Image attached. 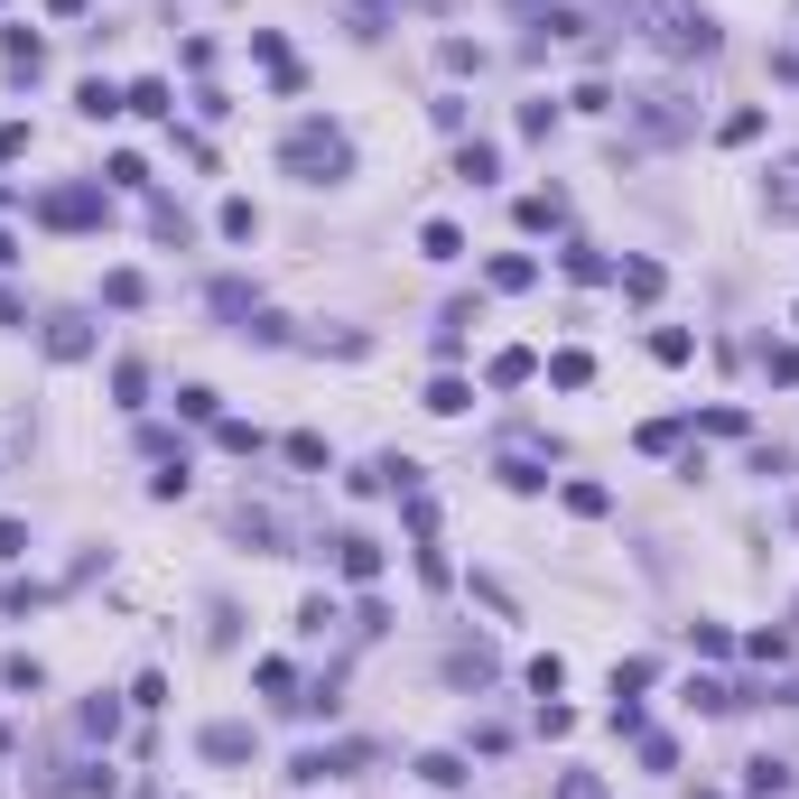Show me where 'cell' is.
Returning <instances> with one entry per match:
<instances>
[{"label": "cell", "mask_w": 799, "mask_h": 799, "mask_svg": "<svg viewBox=\"0 0 799 799\" xmlns=\"http://www.w3.org/2000/svg\"><path fill=\"white\" fill-rule=\"evenodd\" d=\"M558 799H605V781H596V771H567V781H558Z\"/></svg>", "instance_id": "37"}, {"label": "cell", "mask_w": 799, "mask_h": 799, "mask_svg": "<svg viewBox=\"0 0 799 799\" xmlns=\"http://www.w3.org/2000/svg\"><path fill=\"white\" fill-rule=\"evenodd\" d=\"M0 47H10V66H19V74H38V66H47V47H38L29 29H10V38H0Z\"/></svg>", "instance_id": "26"}, {"label": "cell", "mask_w": 799, "mask_h": 799, "mask_svg": "<svg viewBox=\"0 0 799 799\" xmlns=\"http://www.w3.org/2000/svg\"><path fill=\"white\" fill-rule=\"evenodd\" d=\"M688 121H698V112H688L679 93H641V131H651V140H679Z\"/></svg>", "instance_id": "4"}, {"label": "cell", "mask_w": 799, "mask_h": 799, "mask_svg": "<svg viewBox=\"0 0 799 799\" xmlns=\"http://www.w3.org/2000/svg\"><path fill=\"white\" fill-rule=\"evenodd\" d=\"M47 10H57V19H84V10H93V0H47Z\"/></svg>", "instance_id": "41"}, {"label": "cell", "mask_w": 799, "mask_h": 799, "mask_svg": "<svg viewBox=\"0 0 799 799\" xmlns=\"http://www.w3.org/2000/svg\"><path fill=\"white\" fill-rule=\"evenodd\" d=\"M679 428H688V419H651V428H641V456H669V447H679Z\"/></svg>", "instance_id": "31"}, {"label": "cell", "mask_w": 799, "mask_h": 799, "mask_svg": "<svg viewBox=\"0 0 799 799\" xmlns=\"http://www.w3.org/2000/svg\"><path fill=\"white\" fill-rule=\"evenodd\" d=\"M651 19H660V47H669V57H716V47H726L698 0H651Z\"/></svg>", "instance_id": "2"}, {"label": "cell", "mask_w": 799, "mask_h": 799, "mask_svg": "<svg viewBox=\"0 0 799 799\" xmlns=\"http://www.w3.org/2000/svg\"><path fill=\"white\" fill-rule=\"evenodd\" d=\"M530 688H539V698H558V688H567V660H558V651L530 660Z\"/></svg>", "instance_id": "32"}, {"label": "cell", "mask_w": 799, "mask_h": 799, "mask_svg": "<svg viewBox=\"0 0 799 799\" xmlns=\"http://www.w3.org/2000/svg\"><path fill=\"white\" fill-rule=\"evenodd\" d=\"M651 353H660V363H688V353H698V334H688V326H660Z\"/></svg>", "instance_id": "23"}, {"label": "cell", "mask_w": 799, "mask_h": 799, "mask_svg": "<svg viewBox=\"0 0 799 799\" xmlns=\"http://www.w3.org/2000/svg\"><path fill=\"white\" fill-rule=\"evenodd\" d=\"M447 679L456 688H483V679H493V651H483V641H475V651H447Z\"/></svg>", "instance_id": "15"}, {"label": "cell", "mask_w": 799, "mask_h": 799, "mask_svg": "<svg viewBox=\"0 0 799 799\" xmlns=\"http://www.w3.org/2000/svg\"><path fill=\"white\" fill-rule=\"evenodd\" d=\"M10 261H19V242H10V233H0V270H10Z\"/></svg>", "instance_id": "42"}, {"label": "cell", "mask_w": 799, "mask_h": 799, "mask_svg": "<svg viewBox=\"0 0 799 799\" xmlns=\"http://www.w3.org/2000/svg\"><path fill=\"white\" fill-rule=\"evenodd\" d=\"M223 233H233V242H251V233H261V214H251V196H223Z\"/></svg>", "instance_id": "24"}, {"label": "cell", "mask_w": 799, "mask_h": 799, "mask_svg": "<svg viewBox=\"0 0 799 799\" xmlns=\"http://www.w3.org/2000/svg\"><path fill=\"white\" fill-rule=\"evenodd\" d=\"M558 223H567L558 196H521V233H558Z\"/></svg>", "instance_id": "18"}, {"label": "cell", "mask_w": 799, "mask_h": 799, "mask_svg": "<svg viewBox=\"0 0 799 799\" xmlns=\"http://www.w3.org/2000/svg\"><path fill=\"white\" fill-rule=\"evenodd\" d=\"M251 57L270 66V84H279V93H298V57H289V38H279V29H251Z\"/></svg>", "instance_id": "6"}, {"label": "cell", "mask_w": 799, "mask_h": 799, "mask_svg": "<svg viewBox=\"0 0 799 799\" xmlns=\"http://www.w3.org/2000/svg\"><path fill=\"white\" fill-rule=\"evenodd\" d=\"M502 483H511V493H539V483H549V475H539V447H502V466H493Z\"/></svg>", "instance_id": "9"}, {"label": "cell", "mask_w": 799, "mask_h": 799, "mask_svg": "<svg viewBox=\"0 0 799 799\" xmlns=\"http://www.w3.org/2000/svg\"><path fill=\"white\" fill-rule=\"evenodd\" d=\"M279 168H289V177H307V187H334V177L353 168V140L334 131V121H298V131L279 140Z\"/></svg>", "instance_id": "1"}, {"label": "cell", "mask_w": 799, "mask_h": 799, "mask_svg": "<svg viewBox=\"0 0 799 799\" xmlns=\"http://www.w3.org/2000/svg\"><path fill=\"white\" fill-rule=\"evenodd\" d=\"M530 372H539V353H530V344H511V353H493V391H521Z\"/></svg>", "instance_id": "14"}, {"label": "cell", "mask_w": 799, "mask_h": 799, "mask_svg": "<svg viewBox=\"0 0 799 799\" xmlns=\"http://www.w3.org/2000/svg\"><path fill=\"white\" fill-rule=\"evenodd\" d=\"M214 317H251V289H242V279H214Z\"/></svg>", "instance_id": "29"}, {"label": "cell", "mask_w": 799, "mask_h": 799, "mask_svg": "<svg viewBox=\"0 0 799 799\" xmlns=\"http://www.w3.org/2000/svg\"><path fill=\"white\" fill-rule=\"evenodd\" d=\"M196 743H204V762H251V753H261V735H251V726H204Z\"/></svg>", "instance_id": "7"}, {"label": "cell", "mask_w": 799, "mask_h": 799, "mask_svg": "<svg viewBox=\"0 0 799 799\" xmlns=\"http://www.w3.org/2000/svg\"><path fill=\"white\" fill-rule=\"evenodd\" d=\"M74 102H84V121H112V112H121V93H112V84H84Z\"/></svg>", "instance_id": "33"}, {"label": "cell", "mask_w": 799, "mask_h": 799, "mask_svg": "<svg viewBox=\"0 0 799 799\" xmlns=\"http://www.w3.org/2000/svg\"><path fill=\"white\" fill-rule=\"evenodd\" d=\"M475 391H466V381H428V409H437V419H456V409H466Z\"/></svg>", "instance_id": "28"}, {"label": "cell", "mask_w": 799, "mask_h": 799, "mask_svg": "<svg viewBox=\"0 0 799 799\" xmlns=\"http://www.w3.org/2000/svg\"><path fill=\"white\" fill-rule=\"evenodd\" d=\"M214 437H223L233 456H261V428H251V419H214Z\"/></svg>", "instance_id": "25"}, {"label": "cell", "mask_w": 799, "mask_h": 799, "mask_svg": "<svg viewBox=\"0 0 799 799\" xmlns=\"http://www.w3.org/2000/svg\"><path fill=\"white\" fill-rule=\"evenodd\" d=\"M419 781L428 790H466L475 771H466V753H419Z\"/></svg>", "instance_id": "12"}, {"label": "cell", "mask_w": 799, "mask_h": 799, "mask_svg": "<svg viewBox=\"0 0 799 799\" xmlns=\"http://www.w3.org/2000/svg\"><path fill=\"white\" fill-rule=\"evenodd\" d=\"M771 214L799 223V159H781V177H771Z\"/></svg>", "instance_id": "20"}, {"label": "cell", "mask_w": 799, "mask_h": 799, "mask_svg": "<svg viewBox=\"0 0 799 799\" xmlns=\"http://www.w3.org/2000/svg\"><path fill=\"white\" fill-rule=\"evenodd\" d=\"M334 567H344L353 586H372V577H381V539H363V530H344V539H334Z\"/></svg>", "instance_id": "5"}, {"label": "cell", "mask_w": 799, "mask_h": 799, "mask_svg": "<svg viewBox=\"0 0 799 799\" xmlns=\"http://www.w3.org/2000/svg\"><path fill=\"white\" fill-rule=\"evenodd\" d=\"M688 707H707V716H735L743 698H735V688H726V679H688Z\"/></svg>", "instance_id": "19"}, {"label": "cell", "mask_w": 799, "mask_h": 799, "mask_svg": "<svg viewBox=\"0 0 799 799\" xmlns=\"http://www.w3.org/2000/svg\"><path fill=\"white\" fill-rule=\"evenodd\" d=\"M121 112H149V121H168L177 102H168V84H159V74H149V84H131V93H121Z\"/></svg>", "instance_id": "17"}, {"label": "cell", "mask_w": 799, "mask_h": 799, "mask_svg": "<svg viewBox=\"0 0 799 799\" xmlns=\"http://www.w3.org/2000/svg\"><path fill=\"white\" fill-rule=\"evenodd\" d=\"M47 353H57V363H84V353H93V326L57 317V326H47Z\"/></svg>", "instance_id": "10"}, {"label": "cell", "mask_w": 799, "mask_h": 799, "mask_svg": "<svg viewBox=\"0 0 799 799\" xmlns=\"http://www.w3.org/2000/svg\"><path fill=\"white\" fill-rule=\"evenodd\" d=\"M762 372H771V381L790 391V381H799V344H762Z\"/></svg>", "instance_id": "27"}, {"label": "cell", "mask_w": 799, "mask_h": 799, "mask_svg": "<svg viewBox=\"0 0 799 799\" xmlns=\"http://www.w3.org/2000/svg\"><path fill=\"white\" fill-rule=\"evenodd\" d=\"M102 298H112V307H140L149 289H140V270H112V279H102Z\"/></svg>", "instance_id": "30"}, {"label": "cell", "mask_w": 799, "mask_h": 799, "mask_svg": "<svg viewBox=\"0 0 799 799\" xmlns=\"http://www.w3.org/2000/svg\"><path fill=\"white\" fill-rule=\"evenodd\" d=\"M419 251H428V261H466V233H456V223H428Z\"/></svg>", "instance_id": "21"}, {"label": "cell", "mask_w": 799, "mask_h": 799, "mask_svg": "<svg viewBox=\"0 0 799 799\" xmlns=\"http://www.w3.org/2000/svg\"><path fill=\"white\" fill-rule=\"evenodd\" d=\"M549 381H558V391H586V381H596V353H577V344L549 353Z\"/></svg>", "instance_id": "13"}, {"label": "cell", "mask_w": 799, "mask_h": 799, "mask_svg": "<svg viewBox=\"0 0 799 799\" xmlns=\"http://www.w3.org/2000/svg\"><path fill=\"white\" fill-rule=\"evenodd\" d=\"M84 735L112 743V735H121V707H112V698H93V707H84Z\"/></svg>", "instance_id": "35"}, {"label": "cell", "mask_w": 799, "mask_h": 799, "mask_svg": "<svg viewBox=\"0 0 799 799\" xmlns=\"http://www.w3.org/2000/svg\"><path fill=\"white\" fill-rule=\"evenodd\" d=\"M344 762H353V753H326V743H307V753L289 762V781H307V790H317V781H334Z\"/></svg>", "instance_id": "11"}, {"label": "cell", "mask_w": 799, "mask_h": 799, "mask_svg": "<svg viewBox=\"0 0 799 799\" xmlns=\"http://www.w3.org/2000/svg\"><path fill=\"white\" fill-rule=\"evenodd\" d=\"M38 223H57V233H93V223H102V187H47L38 196Z\"/></svg>", "instance_id": "3"}, {"label": "cell", "mask_w": 799, "mask_h": 799, "mask_svg": "<svg viewBox=\"0 0 799 799\" xmlns=\"http://www.w3.org/2000/svg\"><path fill=\"white\" fill-rule=\"evenodd\" d=\"M456 177H466V187H493V177H502V149H493V140H466V149H456Z\"/></svg>", "instance_id": "8"}, {"label": "cell", "mask_w": 799, "mask_h": 799, "mask_svg": "<svg viewBox=\"0 0 799 799\" xmlns=\"http://www.w3.org/2000/svg\"><path fill=\"white\" fill-rule=\"evenodd\" d=\"M0 558H29V530L19 521H0Z\"/></svg>", "instance_id": "39"}, {"label": "cell", "mask_w": 799, "mask_h": 799, "mask_svg": "<svg viewBox=\"0 0 799 799\" xmlns=\"http://www.w3.org/2000/svg\"><path fill=\"white\" fill-rule=\"evenodd\" d=\"M19 317H29V298H19V289H0V326H19Z\"/></svg>", "instance_id": "40"}, {"label": "cell", "mask_w": 799, "mask_h": 799, "mask_svg": "<svg viewBox=\"0 0 799 799\" xmlns=\"http://www.w3.org/2000/svg\"><path fill=\"white\" fill-rule=\"evenodd\" d=\"M530 279H539V261H530V251H502V261H493V289H502V298H521Z\"/></svg>", "instance_id": "16"}, {"label": "cell", "mask_w": 799, "mask_h": 799, "mask_svg": "<svg viewBox=\"0 0 799 799\" xmlns=\"http://www.w3.org/2000/svg\"><path fill=\"white\" fill-rule=\"evenodd\" d=\"M19 149H29V121H0V168H10Z\"/></svg>", "instance_id": "38"}, {"label": "cell", "mask_w": 799, "mask_h": 799, "mask_svg": "<svg viewBox=\"0 0 799 799\" xmlns=\"http://www.w3.org/2000/svg\"><path fill=\"white\" fill-rule=\"evenodd\" d=\"M567 511H577V521H605L613 493H605V483H567Z\"/></svg>", "instance_id": "22"}, {"label": "cell", "mask_w": 799, "mask_h": 799, "mask_svg": "<svg viewBox=\"0 0 799 799\" xmlns=\"http://www.w3.org/2000/svg\"><path fill=\"white\" fill-rule=\"evenodd\" d=\"M623 289L632 298H660V261H623Z\"/></svg>", "instance_id": "36"}, {"label": "cell", "mask_w": 799, "mask_h": 799, "mask_svg": "<svg viewBox=\"0 0 799 799\" xmlns=\"http://www.w3.org/2000/svg\"><path fill=\"white\" fill-rule=\"evenodd\" d=\"M112 391H121V409H140V400H149V372H140V363H121V372H112Z\"/></svg>", "instance_id": "34"}]
</instances>
